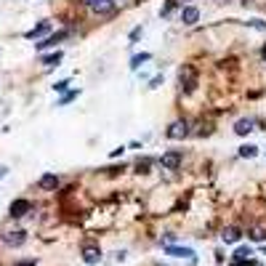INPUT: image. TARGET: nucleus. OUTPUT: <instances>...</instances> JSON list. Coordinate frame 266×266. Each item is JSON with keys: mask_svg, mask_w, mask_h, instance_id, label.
I'll return each mask as SVG.
<instances>
[{"mask_svg": "<svg viewBox=\"0 0 266 266\" xmlns=\"http://www.w3.org/2000/svg\"><path fill=\"white\" fill-rule=\"evenodd\" d=\"M160 83H163V78H160V75H157V78H152V83H149V88H157V85Z\"/></svg>", "mask_w": 266, "mask_h": 266, "instance_id": "a878e982", "label": "nucleus"}, {"mask_svg": "<svg viewBox=\"0 0 266 266\" xmlns=\"http://www.w3.org/2000/svg\"><path fill=\"white\" fill-rule=\"evenodd\" d=\"M261 59L266 61V45H263V48H261Z\"/></svg>", "mask_w": 266, "mask_h": 266, "instance_id": "7c9ffc66", "label": "nucleus"}, {"mask_svg": "<svg viewBox=\"0 0 266 266\" xmlns=\"http://www.w3.org/2000/svg\"><path fill=\"white\" fill-rule=\"evenodd\" d=\"M6 173H8V168H6V165H0V178H3Z\"/></svg>", "mask_w": 266, "mask_h": 266, "instance_id": "cd10ccee", "label": "nucleus"}, {"mask_svg": "<svg viewBox=\"0 0 266 266\" xmlns=\"http://www.w3.org/2000/svg\"><path fill=\"white\" fill-rule=\"evenodd\" d=\"M178 80H181V88H186V91H192L194 88V70L192 66H181V70H178Z\"/></svg>", "mask_w": 266, "mask_h": 266, "instance_id": "423d86ee", "label": "nucleus"}, {"mask_svg": "<svg viewBox=\"0 0 266 266\" xmlns=\"http://www.w3.org/2000/svg\"><path fill=\"white\" fill-rule=\"evenodd\" d=\"M59 61H61V51H56V53L43 56V64H45V66H59Z\"/></svg>", "mask_w": 266, "mask_h": 266, "instance_id": "dca6fc26", "label": "nucleus"}, {"mask_svg": "<svg viewBox=\"0 0 266 266\" xmlns=\"http://www.w3.org/2000/svg\"><path fill=\"white\" fill-rule=\"evenodd\" d=\"M3 242L8 245V248H19V245H24V242H27V232H24V229L6 232V234H3Z\"/></svg>", "mask_w": 266, "mask_h": 266, "instance_id": "f03ea898", "label": "nucleus"}, {"mask_svg": "<svg viewBox=\"0 0 266 266\" xmlns=\"http://www.w3.org/2000/svg\"><path fill=\"white\" fill-rule=\"evenodd\" d=\"M253 125H255V120L242 117V120H237V122H234V133H237V136H248V133L253 130Z\"/></svg>", "mask_w": 266, "mask_h": 266, "instance_id": "9b49d317", "label": "nucleus"}, {"mask_svg": "<svg viewBox=\"0 0 266 266\" xmlns=\"http://www.w3.org/2000/svg\"><path fill=\"white\" fill-rule=\"evenodd\" d=\"M91 8H93V14H99V16H112L117 11V3L115 0H96Z\"/></svg>", "mask_w": 266, "mask_h": 266, "instance_id": "20e7f679", "label": "nucleus"}, {"mask_svg": "<svg viewBox=\"0 0 266 266\" xmlns=\"http://www.w3.org/2000/svg\"><path fill=\"white\" fill-rule=\"evenodd\" d=\"M37 184H40V189H45V192H48V189H56V186H59V178H56L53 173H45Z\"/></svg>", "mask_w": 266, "mask_h": 266, "instance_id": "4468645a", "label": "nucleus"}, {"mask_svg": "<svg viewBox=\"0 0 266 266\" xmlns=\"http://www.w3.org/2000/svg\"><path fill=\"white\" fill-rule=\"evenodd\" d=\"M16 266H35V261H22V263H16Z\"/></svg>", "mask_w": 266, "mask_h": 266, "instance_id": "c85d7f7f", "label": "nucleus"}, {"mask_svg": "<svg viewBox=\"0 0 266 266\" xmlns=\"http://www.w3.org/2000/svg\"><path fill=\"white\" fill-rule=\"evenodd\" d=\"M48 30H51V24H48V22H40V24L35 27V30H30V32H27V37L32 40V37H40V35H45Z\"/></svg>", "mask_w": 266, "mask_h": 266, "instance_id": "2eb2a0df", "label": "nucleus"}, {"mask_svg": "<svg viewBox=\"0 0 266 266\" xmlns=\"http://www.w3.org/2000/svg\"><path fill=\"white\" fill-rule=\"evenodd\" d=\"M80 3H83V6H93L96 0H80Z\"/></svg>", "mask_w": 266, "mask_h": 266, "instance_id": "c756f323", "label": "nucleus"}, {"mask_svg": "<svg viewBox=\"0 0 266 266\" xmlns=\"http://www.w3.org/2000/svg\"><path fill=\"white\" fill-rule=\"evenodd\" d=\"M53 88H56V91H66V88H70V80H59Z\"/></svg>", "mask_w": 266, "mask_h": 266, "instance_id": "5701e85b", "label": "nucleus"}, {"mask_svg": "<svg viewBox=\"0 0 266 266\" xmlns=\"http://www.w3.org/2000/svg\"><path fill=\"white\" fill-rule=\"evenodd\" d=\"M173 240H176V234H165L163 242H165V245H173Z\"/></svg>", "mask_w": 266, "mask_h": 266, "instance_id": "bb28decb", "label": "nucleus"}, {"mask_svg": "<svg viewBox=\"0 0 266 266\" xmlns=\"http://www.w3.org/2000/svg\"><path fill=\"white\" fill-rule=\"evenodd\" d=\"M165 253L173 255V258H189V261H194V250L192 248H176V245H168Z\"/></svg>", "mask_w": 266, "mask_h": 266, "instance_id": "1a4fd4ad", "label": "nucleus"}, {"mask_svg": "<svg viewBox=\"0 0 266 266\" xmlns=\"http://www.w3.org/2000/svg\"><path fill=\"white\" fill-rule=\"evenodd\" d=\"M165 133H168V139H184V136H189V122L176 120V122H170V128Z\"/></svg>", "mask_w": 266, "mask_h": 266, "instance_id": "7ed1b4c3", "label": "nucleus"}, {"mask_svg": "<svg viewBox=\"0 0 266 266\" xmlns=\"http://www.w3.org/2000/svg\"><path fill=\"white\" fill-rule=\"evenodd\" d=\"M78 93H80V91H70V93H64V96L59 99V104H61V107H64V104H70L72 99H78Z\"/></svg>", "mask_w": 266, "mask_h": 266, "instance_id": "4be33fe9", "label": "nucleus"}, {"mask_svg": "<svg viewBox=\"0 0 266 266\" xmlns=\"http://www.w3.org/2000/svg\"><path fill=\"white\" fill-rule=\"evenodd\" d=\"M250 255H253V248L242 245V248H237V250H234L232 263H234V266H248V263H250Z\"/></svg>", "mask_w": 266, "mask_h": 266, "instance_id": "39448f33", "label": "nucleus"}, {"mask_svg": "<svg viewBox=\"0 0 266 266\" xmlns=\"http://www.w3.org/2000/svg\"><path fill=\"white\" fill-rule=\"evenodd\" d=\"M250 240L253 242H263L266 240V232L261 229V226H255V229H250Z\"/></svg>", "mask_w": 266, "mask_h": 266, "instance_id": "6ab92c4d", "label": "nucleus"}, {"mask_svg": "<svg viewBox=\"0 0 266 266\" xmlns=\"http://www.w3.org/2000/svg\"><path fill=\"white\" fill-rule=\"evenodd\" d=\"M83 261L88 266H96L101 261V250L96 248V245H85V248H83Z\"/></svg>", "mask_w": 266, "mask_h": 266, "instance_id": "6e6552de", "label": "nucleus"}, {"mask_svg": "<svg viewBox=\"0 0 266 266\" xmlns=\"http://www.w3.org/2000/svg\"><path fill=\"white\" fill-rule=\"evenodd\" d=\"M122 152H125V147H117V149H112V152H109V157H120Z\"/></svg>", "mask_w": 266, "mask_h": 266, "instance_id": "393cba45", "label": "nucleus"}, {"mask_svg": "<svg viewBox=\"0 0 266 266\" xmlns=\"http://www.w3.org/2000/svg\"><path fill=\"white\" fill-rule=\"evenodd\" d=\"M149 170V160H139V173H147Z\"/></svg>", "mask_w": 266, "mask_h": 266, "instance_id": "b1692460", "label": "nucleus"}, {"mask_svg": "<svg viewBox=\"0 0 266 266\" xmlns=\"http://www.w3.org/2000/svg\"><path fill=\"white\" fill-rule=\"evenodd\" d=\"M30 203H27V200H14V203H11V216L14 218H22V216H27V213H30Z\"/></svg>", "mask_w": 266, "mask_h": 266, "instance_id": "9d476101", "label": "nucleus"}, {"mask_svg": "<svg viewBox=\"0 0 266 266\" xmlns=\"http://www.w3.org/2000/svg\"><path fill=\"white\" fill-rule=\"evenodd\" d=\"M181 160H184V155L178 149H170V152H165L163 157H160V165H163L165 170H176L178 165H181Z\"/></svg>", "mask_w": 266, "mask_h": 266, "instance_id": "f257e3e1", "label": "nucleus"}, {"mask_svg": "<svg viewBox=\"0 0 266 266\" xmlns=\"http://www.w3.org/2000/svg\"><path fill=\"white\" fill-rule=\"evenodd\" d=\"M255 155H258V147H253V144L240 147V157H255Z\"/></svg>", "mask_w": 266, "mask_h": 266, "instance_id": "a211bd4d", "label": "nucleus"}, {"mask_svg": "<svg viewBox=\"0 0 266 266\" xmlns=\"http://www.w3.org/2000/svg\"><path fill=\"white\" fill-rule=\"evenodd\" d=\"M181 24H186V27H192V24H197L200 22V8H194V6H186V8H181Z\"/></svg>", "mask_w": 266, "mask_h": 266, "instance_id": "0eeeda50", "label": "nucleus"}, {"mask_svg": "<svg viewBox=\"0 0 266 266\" xmlns=\"http://www.w3.org/2000/svg\"><path fill=\"white\" fill-rule=\"evenodd\" d=\"M66 37V32H59V35H51V37H45V40H40L37 43V51H45V48H53L59 40H64Z\"/></svg>", "mask_w": 266, "mask_h": 266, "instance_id": "ddd939ff", "label": "nucleus"}, {"mask_svg": "<svg viewBox=\"0 0 266 266\" xmlns=\"http://www.w3.org/2000/svg\"><path fill=\"white\" fill-rule=\"evenodd\" d=\"M149 59H152L149 53H136V56L130 59V70H139V66L144 64V61H149Z\"/></svg>", "mask_w": 266, "mask_h": 266, "instance_id": "f3484780", "label": "nucleus"}, {"mask_svg": "<svg viewBox=\"0 0 266 266\" xmlns=\"http://www.w3.org/2000/svg\"><path fill=\"white\" fill-rule=\"evenodd\" d=\"M248 27H253V30H261V32H266V22H261V19H250V22H245Z\"/></svg>", "mask_w": 266, "mask_h": 266, "instance_id": "aec40b11", "label": "nucleus"}, {"mask_svg": "<svg viewBox=\"0 0 266 266\" xmlns=\"http://www.w3.org/2000/svg\"><path fill=\"white\" fill-rule=\"evenodd\" d=\"M240 237H242V234H240V229H237V226H226V229L221 232V240H224L226 245H234Z\"/></svg>", "mask_w": 266, "mask_h": 266, "instance_id": "f8f14e48", "label": "nucleus"}, {"mask_svg": "<svg viewBox=\"0 0 266 266\" xmlns=\"http://www.w3.org/2000/svg\"><path fill=\"white\" fill-rule=\"evenodd\" d=\"M173 8H176V0H168V3L163 6V11H160V16H170V14H173Z\"/></svg>", "mask_w": 266, "mask_h": 266, "instance_id": "412c9836", "label": "nucleus"}]
</instances>
